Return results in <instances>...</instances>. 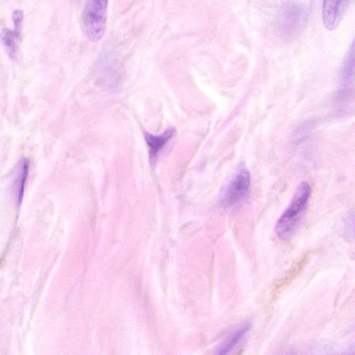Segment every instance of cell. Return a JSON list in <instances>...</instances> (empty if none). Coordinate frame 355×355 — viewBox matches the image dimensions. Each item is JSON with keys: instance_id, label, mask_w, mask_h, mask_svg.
<instances>
[{"instance_id": "obj_1", "label": "cell", "mask_w": 355, "mask_h": 355, "mask_svg": "<svg viewBox=\"0 0 355 355\" xmlns=\"http://www.w3.org/2000/svg\"><path fill=\"white\" fill-rule=\"evenodd\" d=\"M311 192V187L306 182L297 187L290 204L275 225V232L281 239L289 238L297 227L306 209Z\"/></svg>"}, {"instance_id": "obj_2", "label": "cell", "mask_w": 355, "mask_h": 355, "mask_svg": "<svg viewBox=\"0 0 355 355\" xmlns=\"http://www.w3.org/2000/svg\"><path fill=\"white\" fill-rule=\"evenodd\" d=\"M108 0H87L82 15L84 32L92 42L103 36L107 21Z\"/></svg>"}, {"instance_id": "obj_3", "label": "cell", "mask_w": 355, "mask_h": 355, "mask_svg": "<svg viewBox=\"0 0 355 355\" xmlns=\"http://www.w3.org/2000/svg\"><path fill=\"white\" fill-rule=\"evenodd\" d=\"M304 7L293 1L284 3L277 14V25L281 32L288 37L299 35L305 21Z\"/></svg>"}, {"instance_id": "obj_4", "label": "cell", "mask_w": 355, "mask_h": 355, "mask_svg": "<svg viewBox=\"0 0 355 355\" xmlns=\"http://www.w3.org/2000/svg\"><path fill=\"white\" fill-rule=\"evenodd\" d=\"M250 184L249 171L245 166H240L220 196V202L229 207L239 201L248 193Z\"/></svg>"}, {"instance_id": "obj_5", "label": "cell", "mask_w": 355, "mask_h": 355, "mask_svg": "<svg viewBox=\"0 0 355 355\" xmlns=\"http://www.w3.org/2000/svg\"><path fill=\"white\" fill-rule=\"evenodd\" d=\"M175 132V130L173 128H169L159 135L146 134L145 139L149 148L150 159L152 162H154L159 151L173 137Z\"/></svg>"}, {"instance_id": "obj_6", "label": "cell", "mask_w": 355, "mask_h": 355, "mask_svg": "<svg viewBox=\"0 0 355 355\" xmlns=\"http://www.w3.org/2000/svg\"><path fill=\"white\" fill-rule=\"evenodd\" d=\"M251 327L250 321H245L239 326L234 331L230 333L219 346L217 354H228L245 336Z\"/></svg>"}, {"instance_id": "obj_7", "label": "cell", "mask_w": 355, "mask_h": 355, "mask_svg": "<svg viewBox=\"0 0 355 355\" xmlns=\"http://www.w3.org/2000/svg\"><path fill=\"white\" fill-rule=\"evenodd\" d=\"M341 0H323L322 21L326 28L333 30L338 19Z\"/></svg>"}, {"instance_id": "obj_8", "label": "cell", "mask_w": 355, "mask_h": 355, "mask_svg": "<svg viewBox=\"0 0 355 355\" xmlns=\"http://www.w3.org/2000/svg\"><path fill=\"white\" fill-rule=\"evenodd\" d=\"M19 40L13 30L3 28L0 33L1 43L10 58L16 56Z\"/></svg>"}, {"instance_id": "obj_9", "label": "cell", "mask_w": 355, "mask_h": 355, "mask_svg": "<svg viewBox=\"0 0 355 355\" xmlns=\"http://www.w3.org/2000/svg\"><path fill=\"white\" fill-rule=\"evenodd\" d=\"M29 162L26 158L21 159L17 173L16 183L17 199L19 205L21 203L26 179L28 174Z\"/></svg>"}, {"instance_id": "obj_10", "label": "cell", "mask_w": 355, "mask_h": 355, "mask_svg": "<svg viewBox=\"0 0 355 355\" xmlns=\"http://www.w3.org/2000/svg\"><path fill=\"white\" fill-rule=\"evenodd\" d=\"M12 21L14 24V32L16 33L17 37L20 39L21 35L22 22L24 18V14L21 10H17L12 13Z\"/></svg>"}]
</instances>
